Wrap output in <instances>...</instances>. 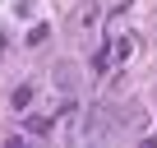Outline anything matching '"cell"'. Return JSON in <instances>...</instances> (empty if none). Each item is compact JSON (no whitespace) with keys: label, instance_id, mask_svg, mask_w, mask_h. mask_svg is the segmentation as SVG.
I'll return each mask as SVG.
<instances>
[{"label":"cell","instance_id":"6da1fadb","mask_svg":"<svg viewBox=\"0 0 157 148\" xmlns=\"http://www.w3.org/2000/svg\"><path fill=\"white\" fill-rule=\"evenodd\" d=\"M116 125H120L116 107H93L83 116V139H106V134H116Z\"/></svg>","mask_w":157,"mask_h":148},{"label":"cell","instance_id":"7a4b0ae2","mask_svg":"<svg viewBox=\"0 0 157 148\" xmlns=\"http://www.w3.org/2000/svg\"><path fill=\"white\" fill-rule=\"evenodd\" d=\"M102 23V5L97 0H78V10L69 14V28H78V33H93Z\"/></svg>","mask_w":157,"mask_h":148},{"label":"cell","instance_id":"3957f363","mask_svg":"<svg viewBox=\"0 0 157 148\" xmlns=\"http://www.w3.org/2000/svg\"><path fill=\"white\" fill-rule=\"evenodd\" d=\"M51 84H56V88H65V93H69V88H74V84H78V65H74V60H60V65H56V69H51Z\"/></svg>","mask_w":157,"mask_h":148},{"label":"cell","instance_id":"277c9868","mask_svg":"<svg viewBox=\"0 0 157 148\" xmlns=\"http://www.w3.org/2000/svg\"><path fill=\"white\" fill-rule=\"evenodd\" d=\"M28 102H33V84H19V88H14V107H19V111H23V107H28Z\"/></svg>","mask_w":157,"mask_h":148},{"label":"cell","instance_id":"5b68a950","mask_svg":"<svg viewBox=\"0 0 157 148\" xmlns=\"http://www.w3.org/2000/svg\"><path fill=\"white\" fill-rule=\"evenodd\" d=\"M46 37H51V33H46V23H37V28H33V33H28V46H42V42H46Z\"/></svg>","mask_w":157,"mask_h":148}]
</instances>
